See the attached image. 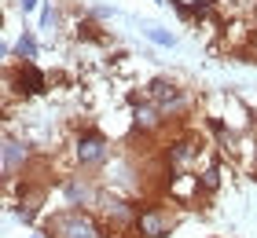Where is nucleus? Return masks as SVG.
<instances>
[{"mask_svg": "<svg viewBox=\"0 0 257 238\" xmlns=\"http://www.w3.org/2000/svg\"><path fill=\"white\" fill-rule=\"evenodd\" d=\"M44 238H110V231L92 209L66 205L44 220Z\"/></svg>", "mask_w": 257, "mask_h": 238, "instance_id": "obj_1", "label": "nucleus"}, {"mask_svg": "<svg viewBox=\"0 0 257 238\" xmlns=\"http://www.w3.org/2000/svg\"><path fill=\"white\" fill-rule=\"evenodd\" d=\"M180 227V209L169 201H140L133 234L136 238H169Z\"/></svg>", "mask_w": 257, "mask_h": 238, "instance_id": "obj_2", "label": "nucleus"}, {"mask_svg": "<svg viewBox=\"0 0 257 238\" xmlns=\"http://www.w3.org/2000/svg\"><path fill=\"white\" fill-rule=\"evenodd\" d=\"M74 161H77V169H85V172H99L103 165L110 161V154H114V147H110V139L99 132L96 125H85V128H77L74 132Z\"/></svg>", "mask_w": 257, "mask_h": 238, "instance_id": "obj_3", "label": "nucleus"}, {"mask_svg": "<svg viewBox=\"0 0 257 238\" xmlns=\"http://www.w3.org/2000/svg\"><path fill=\"white\" fill-rule=\"evenodd\" d=\"M144 95L147 99H155L158 103V110L169 117H184L191 110V95H188V88L180 85V81H173V77H151L147 85H144Z\"/></svg>", "mask_w": 257, "mask_h": 238, "instance_id": "obj_4", "label": "nucleus"}, {"mask_svg": "<svg viewBox=\"0 0 257 238\" xmlns=\"http://www.w3.org/2000/svg\"><path fill=\"white\" fill-rule=\"evenodd\" d=\"M8 88L22 95V99H41V95H48V85H52V77L44 74V70L37 63H19V66H8Z\"/></svg>", "mask_w": 257, "mask_h": 238, "instance_id": "obj_5", "label": "nucleus"}, {"mask_svg": "<svg viewBox=\"0 0 257 238\" xmlns=\"http://www.w3.org/2000/svg\"><path fill=\"white\" fill-rule=\"evenodd\" d=\"M136 209H140V201H128L121 194H103L99 198V220L107 223V231L110 238H118V234H133V223H136Z\"/></svg>", "mask_w": 257, "mask_h": 238, "instance_id": "obj_6", "label": "nucleus"}, {"mask_svg": "<svg viewBox=\"0 0 257 238\" xmlns=\"http://www.w3.org/2000/svg\"><path fill=\"white\" fill-rule=\"evenodd\" d=\"M59 190H63V198H66V205H77V209H99V198H103L96 176H88L85 169L74 172V176H63Z\"/></svg>", "mask_w": 257, "mask_h": 238, "instance_id": "obj_7", "label": "nucleus"}, {"mask_svg": "<svg viewBox=\"0 0 257 238\" xmlns=\"http://www.w3.org/2000/svg\"><path fill=\"white\" fill-rule=\"evenodd\" d=\"M0 158H4V183L11 187L19 180L22 172L30 169V161H33V147H30V139H19V136H4V143H0Z\"/></svg>", "mask_w": 257, "mask_h": 238, "instance_id": "obj_8", "label": "nucleus"}, {"mask_svg": "<svg viewBox=\"0 0 257 238\" xmlns=\"http://www.w3.org/2000/svg\"><path fill=\"white\" fill-rule=\"evenodd\" d=\"M198 147H202V139H198L195 132H177L166 147H162V165H169V169L184 172L188 165L198 161Z\"/></svg>", "mask_w": 257, "mask_h": 238, "instance_id": "obj_9", "label": "nucleus"}, {"mask_svg": "<svg viewBox=\"0 0 257 238\" xmlns=\"http://www.w3.org/2000/svg\"><path fill=\"white\" fill-rule=\"evenodd\" d=\"M166 125H169V117L158 110L155 99H144V103L133 106V132H136V136H151V139H155Z\"/></svg>", "mask_w": 257, "mask_h": 238, "instance_id": "obj_10", "label": "nucleus"}, {"mask_svg": "<svg viewBox=\"0 0 257 238\" xmlns=\"http://www.w3.org/2000/svg\"><path fill=\"white\" fill-rule=\"evenodd\" d=\"M195 183H198V198H213L220 190V161H209L206 169H198Z\"/></svg>", "mask_w": 257, "mask_h": 238, "instance_id": "obj_11", "label": "nucleus"}, {"mask_svg": "<svg viewBox=\"0 0 257 238\" xmlns=\"http://www.w3.org/2000/svg\"><path fill=\"white\" fill-rule=\"evenodd\" d=\"M41 55V41L33 30H22V37L15 41V63H37Z\"/></svg>", "mask_w": 257, "mask_h": 238, "instance_id": "obj_12", "label": "nucleus"}, {"mask_svg": "<svg viewBox=\"0 0 257 238\" xmlns=\"http://www.w3.org/2000/svg\"><path fill=\"white\" fill-rule=\"evenodd\" d=\"M74 37H77V41H88V44H99V41H103V30H99L96 15L77 19V22H74Z\"/></svg>", "mask_w": 257, "mask_h": 238, "instance_id": "obj_13", "label": "nucleus"}, {"mask_svg": "<svg viewBox=\"0 0 257 238\" xmlns=\"http://www.w3.org/2000/svg\"><path fill=\"white\" fill-rule=\"evenodd\" d=\"M144 37H147L151 44H158V48H177V37H173L169 30L155 26V22H147V26H144Z\"/></svg>", "mask_w": 257, "mask_h": 238, "instance_id": "obj_14", "label": "nucleus"}, {"mask_svg": "<svg viewBox=\"0 0 257 238\" xmlns=\"http://www.w3.org/2000/svg\"><path fill=\"white\" fill-rule=\"evenodd\" d=\"M59 8H55V4H44L41 8V22H37V30H44V33H52V26H59Z\"/></svg>", "mask_w": 257, "mask_h": 238, "instance_id": "obj_15", "label": "nucleus"}, {"mask_svg": "<svg viewBox=\"0 0 257 238\" xmlns=\"http://www.w3.org/2000/svg\"><path fill=\"white\" fill-rule=\"evenodd\" d=\"M19 8H22V15H30V11L41 8V0H19Z\"/></svg>", "mask_w": 257, "mask_h": 238, "instance_id": "obj_16", "label": "nucleus"}, {"mask_svg": "<svg viewBox=\"0 0 257 238\" xmlns=\"http://www.w3.org/2000/svg\"><path fill=\"white\" fill-rule=\"evenodd\" d=\"M250 44H253V48H257V26H253V30H250Z\"/></svg>", "mask_w": 257, "mask_h": 238, "instance_id": "obj_17", "label": "nucleus"}, {"mask_svg": "<svg viewBox=\"0 0 257 238\" xmlns=\"http://www.w3.org/2000/svg\"><path fill=\"white\" fill-rule=\"evenodd\" d=\"M253 176H257V150H253Z\"/></svg>", "mask_w": 257, "mask_h": 238, "instance_id": "obj_18", "label": "nucleus"}, {"mask_svg": "<svg viewBox=\"0 0 257 238\" xmlns=\"http://www.w3.org/2000/svg\"><path fill=\"white\" fill-rule=\"evenodd\" d=\"M155 4H166V0H155Z\"/></svg>", "mask_w": 257, "mask_h": 238, "instance_id": "obj_19", "label": "nucleus"}, {"mask_svg": "<svg viewBox=\"0 0 257 238\" xmlns=\"http://www.w3.org/2000/svg\"><path fill=\"white\" fill-rule=\"evenodd\" d=\"M209 238H220V234H209Z\"/></svg>", "mask_w": 257, "mask_h": 238, "instance_id": "obj_20", "label": "nucleus"}, {"mask_svg": "<svg viewBox=\"0 0 257 238\" xmlns=\"http://www.w3.org/2000/svg\"><path fill=\"white\" fill-rule=\"evenodd\" d=\"M33 238H41V234H33Z\"/></svg>", "mask_w": 257, "mask_h": 238, "instance_id": "obj_21", "label": "nucleus"}]
</instances>
